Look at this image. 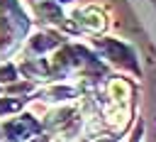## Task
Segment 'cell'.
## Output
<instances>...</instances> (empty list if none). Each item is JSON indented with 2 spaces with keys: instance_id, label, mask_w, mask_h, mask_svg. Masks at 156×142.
<instances>
[{
  "instance_id": "8",
  "label": "cell",
  "mask_w": 156,
  "mask_h": 142,
  "mask_svg": "<svg viewBox=\"0 0 156 142\" xmlns=\"http://www.w3.org/2000/svg\"><path fill=\"white\" fill-rule=\"evenodd\" d=\"M20 108H22V100H17V98H0V118L7 115V113H15Z\"/></svg>"
},
{
  "instance_id": "3",
  "label": "cell",
  "mask_w": 156,
  "mask_h": 142,
  "mask_svg": "<svg viewBox=\"0 0 156 142\" xmlns=\"http://www.w3.org/2000/svg\"><path fill=\"white\" fill-rule=\"evenodd\" d=\"M76 24L88 34H100L107 29V15L98 5H88V7L76 12Z\"/></svg>"
},
{
  "instance_id": "7",
  "label": "cell",
  "mask_w": 156,
  "mask_h": 142,
  "mask_svg": "<svg viewBox=\"0 0 156 142\" xmlns=\"http://www.w3.org/2000/svg\"><path fill=\"white\" fill-rule=\"evenodd\" d=\"M37 15H39L44 22H54V24H58V22L63 20L61 7H58L56 2H51V0H41V2H37Z\"/></svg>"
},
{
  "instance_id": "11",
  "label": "cell",
  "mask_w": 156,
  "mask_h": 142,
  "mask_svg": "<svg viewBox=\"0 0 156 142\" xmlns=\"http://www.w3.org/2000/svg\"><path fill=\"white\" fill-rule=\"evenodd\" d=\"M51 2H71V0H51Z\"/></svg>"
},
{
  "instance_id": "9",
  "label": "cell",
  "mask_w": 156,
  "mask_h": 142,
  "mask_svg": "<svg viewBox=\"0 0 156 142\" xmlns=\"http://www.w3.org/2000/svg\"><path fill=\"white\" fill-rule=\"evenodd\" d=\"M17 81V66L15 64H2L0 66V83H10Z\"/></svg>"
},
{
  "instance_id": "1",
  "label": "cell",
  "mask_w": 156,
  "mask_h": 142,
  "mask_svg": "<svg viewBox=\"0 0 156 142\" xmlns=\"http://www.w3.org/2000/svg\"><path fill=\"white\" fill-rule=\"evenodd\" d=\"M105 93H107V100L102 105L105 125L115 132H124L127 125L132 122V93H134V88L127 78L112 76L105 86Z\"/></svg>"
},
{
  "instance_id": "5",
  "label": "cell",
  "mask_w": 156,
  "mask_h": 142,
  "mask_svg": "<svg viewBox=\"0 0 156 142\" xmlns=\"http://www.w3.org/2000/svg\"><path fill=\"white\" fill-rule=\"evenodd\" d=\"M29 47H32L34 54H44V51H51V49L58 47V37L56 34H49V32H37L32 37Z\"/></svg>"
},
{
  "instance_id": "6",
  "label": "cell",
  "mask_w": 156,
  "mask_h": 142,
  "mask_svg": "<svg viewBox=\"0 0 156 142\" xmlns=\"http://www.w3.org/2000/svg\"><path fill=\"white\" fill-rule=\"evenodd\" d=\"M44 95H46L49 100L66 103V100H73V98L78 95V91H76L73 86H68V83H54V86H49V88L44 91Z\"/></svg>"
},
{
  "instance_id": "2",
  "label": "cell",
  "mask_w": 156,
  "mask_h": 142,
  "mask_svg": "<svg viewBox=\"0 0 156 142\" xmlns=\"http://www.w3.org/2000/svg\"><path fill=\"white\" fill-rule=\"evenodd\" d=\"M98 49H100L102 56L110 59L112 64H117V66H122V69H129V71H139V66H136V61H134V51H132L124 42L105 37V39H98Z\"/></svg>"
},
{
  "instance_id": "4",
  "label": "cell",
  "mask_w": 156,
  "mask_h": 142,
  "mask_svg": "<svg viewBox=\"0 0 156 142\" xmlns=\"http://www.w3.org/2000/svg\"><path fill=\"white\" fill-rule=\"evenodd\" d=\"M2 132H5L10 140L22 142V140L34 137V132H37V122H34L32 115H20V118H15V120H7V122L2 125Z\"/></svg>"
},
{
  "instance_id": "10",
  "label": "cell",
  "mask_w": 156,
  "mask_h": 142,
  "mask_svg": "<svg viewBox=\"0 0 156 142\" xmlns=\"http://www.w3.org/2000/svg\"><path fill=\"white\" fill-rule=\"evenodd\" d=\"M93 142H117V140H115V137H105V135H102V137H95Z\"/></svg>"
}]
</instances>
